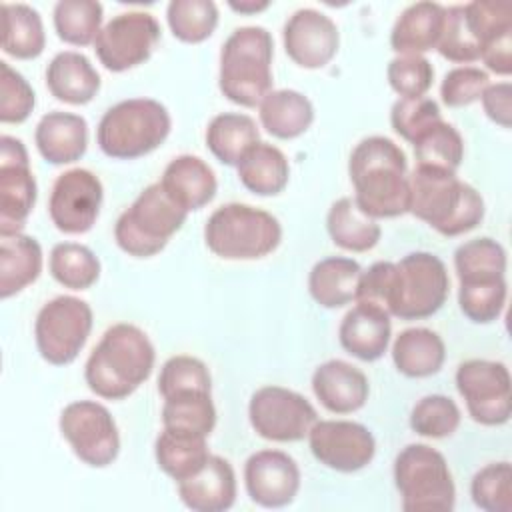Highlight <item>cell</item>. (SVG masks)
<instances>
[{"mask_svg":"<svg viewBox=\"0 0 512 512\" xmlns=\"http://www.w3.org/2000/svg\"><path fill=\"white\" fill-rule=\"evenodd\" d=\"M404 150L386 136L362 138L348 160L354 202L370 218H396L408 212L410 184Z\"/></svg>","mask_w":512,"mask_h":512,"instance_id":"cell-1","label":"cell"},{"mask_svg":"<svg viewBox=\"0 0 512 512\" xmlns=\"http://www.w3.org/2000/svg\"><path fill=\"white\" fill-rule=\"evenodd\" d=\"M156 360L148 334L134 324H112L90 352L84 378L88 388L106 400H124L152 374Z\"/></svg>","mask_w":512,"mask_h":512,"instance_id":"cell-2","label":"cell"},{"mask_svg":"<svg viewBox=\"0 0 512 512\" xmlns=\"http://www.w3.org/2000/svg\"><path fill=\"white\" fill-rule=\"evenodd\" d=\"M408 212L430 224L442 236H460L474 230L484 218L480 192L462 182L456 172L416 166L408 176Z\"/></svg>","mask_w":512,"mask_h":512,"instance_id":"cell-3","label":"cell"},{"mask_svg":"<svg viewBox=\"0 0 512 512\" xmlns=\"http://www.w3.org/2000/svg\"><path fill=\"white\" fill-rule=\"evenodd\" d=\"M274 40L264 26H240L220 50L218 88L234 104L254 108L272 90Z\"/></svg>","mask_w":512,"mask_h":512,"instance_id":"cell-4","label":"cell"},{"mask_svg":"<svg viewBox=\"0 0 512 512\" xmlns=\"http://www.w3.org/2000/svg\"><path fill=\"white\" fill-rule=\"evenodd\" d=\"M172 128L164 104L154 98H128L110 106L96 128L98 148L116 160H134L154 152Z\"/></svg>","mask_w":512,"mask_h":512,"instance_id":"cell-5","label":"cell"},{"mask_svg":"<svg viewBox=\"0 0 512 512\" xmlns=\"http://www.w3.org/2000/svg\"><path fill=\"white\" fill-rule=\"evenodd\" d=\"M282 226L270 212L230 202L218 206L206 220L204 242L224 260H258L278 248Z\"/></svg>","mask_w":512,"mask_h":512,"instance_id":"cell-6","label":"cell"},{"mask_svg":"<svg viewBox=\"0 0 512 512\" xmlns=\"http://www.w3.org/2000/svg\"><path fill=\"white\" fill-rule=\"evenodd\" d=\"M186 216L188 212L166 194L162 184L154 182L118 216L114 240L122 252L134 258H150L166 248Z\"/></svg>","mask_w":512,"mask_h":512,"instance_id":"cell-7","label":"cell"},{"mask_svg":"<svg viewBox=\"0 0 512 512\" xmlns=\"http://www.w3.org/2000/svg\"><path fill=\"white\" fill-rule=\"evenodd\" d=\"M394 484L404 512H450L456 486L442 452L428 444H408L394 460Z\"/></svg>","mask_w":512,"mask_h":512,"instance_id":"cell-8","label":"cell"},{"mask_svg":"<svg viewBox=\"0 0 512 512\" xmlns=\"http://www.w3.org/2000/svg\"><path fill=\"white\" fill-rule=\"evenodd\" d=\"M448 292L446 264L432 252H410L396 262L386 310L400 320H422L444 306Z\"/></svg>","mask_w":512,"mask_h":512,"instance_id":"cell-9","label":"cell"},{"mask_svg":"<svg viewBox=\"0 0 512 512\" xmlns=\"http://www.w3.org/2000/svg\"><path fill=\"white\" fill-rule=\"evenodd\" d=\"M92 330V308L76 296H56L36 314L34 340L40 356L54 366L76 360Z\"/></svg>","mask_w":512,"mask_h":512,"instance_id":"cell-10","label":"cell"},{"mask_svg":"<svg viewBox=\"0 0 512 512\" xmlns=\"http://www.w3.org/2000/svg\"><path fill=\"white\" fill-rule=\"evenodd\" d=\"M72 452L92 468L112 464L120 452L118 426L106 406L94 400H76L64 406L58 420Z\"/></svg>","mask_w":512,"mask_h":512,"instance_id":"cell-11","label":"cell"},{"mask_svg":"<svg viewBox=\"0 0 512 512\" xmlns=\"http://www.w3.org/2000/svg\"><path fill=\"white\" fill-rule=\"evenodd\" d=\"M160 36L162 28L150 12L130 10L116 14L102 26L94 52L106 70L126 72L152 56Z\"/></svg>","mask_w":512,"mask_h":512,"instance_id":"cell-12","label":"cell"},{"mask_svg":"<svg viewBox=\"0 0 512 512\" xmlns=\"http://www.w3.org/2000/svg\"><path fill=\"white\" fill-rule=\"evenodd\" d=\"M248 418L264 440L298 442L308 438L318 414L302 394L282 386H262L248 402Z\"/></svg>","mask_w":512,"mask_h":512,"instance_id":"cell-13","label":"cell"},{"mask_svg":"<svg viewBox=\"0 0 512 512\" xmlns=\"http://www.w3.org/2000/svg\"><path fill=\"white\" fill-rule=\"evenodd\" d=\"M456 388L470 418L484 426L510 420V372L504 362L472 358L456 368Z\"/></svg>","mask_w":512,"mask_h":512,"instance_id":"cell-14","label":"cell"},{"mask_svg":"<svg viewBox=\"0 0 512 512\" xmlns=\"http://www.w3.org/2000/svg\"><path fill=\"white\" fill-rule=\"evenodd\" d=\"M36 194L24 142L4 134L0 138V236L20 234L36 204Z\"/></svg>","mask_w":512,"mask_h":512,"instance_id":"cell-15","label":"cell"},{"mask_svg":"<svg viewBox=\"0 0 512 512\" xmlns=\"http://www.w3.org/2000/svg\"><path fill=\"white\" fill-rule=\"evenodd\" d=\"M104 188L100 178L86 168L62 172L50 192L48 214L64 234H84L98 220Z\"/></svg>","mask_w":512,"mask_h":512,"instance_id":"cell-16","label":"cell"},{"mask_svg":"<svg viewBox=\"0 0 512 512\" xmlns=\"http://www.w3.org/2000/svg\"><path fill=\"white\" fill-rule=\"evenodd\" d=\"M312 456L330 470L356 472L376 454L372 432L352 420H316L308 432Z\"/></svg>","mask_w":512,"mask_h":512,"instance_id":"cell-17","label":"cell"},{"mask_svg":"<svg viewBox=\"0 0 512 512\" xmlns=\"http://www.w3.org/2000/svg\"><path fill=\"white\" fill-rule=\"evenodd\" d=\"M284 50L302 68H324L338 52L340 34L336 22L320 10L300 8L284 22Z\"/></svg>","mask_w":512,"mask_h":512,"instance_id":"cell-18","label":"cell"},{"mask_svg":"<svg viewBox=\"0 0 512 512\" xmlns=\"http://www.w3.org/2000/svg\"><path fill=\"white\" fill-rule=\"evenodd\" d=\"M244 484L250 500L258 506L282 508L300 490V468L282 450H258L244 464Z\"/></svg>","mask_w":512,"mask_h":512,"instance_id":"cell-19","label":"cell"},{"mask_svg":"<svg viewBox=\"0 0 512 512\" xmlns=\"http://www.w3.org/2000/svg\"><path fill=\"white\" fill-rule=\"evenodd\" d=\"M392 336L390 314L376 304L356 302L338 328L340 346L358 360L374 362L384 356Z\"/></svg>","mask_w":512,"mask_h":512,"instance_id":"cell-20","label":"cell"},{"mask_svg":"<svg viewBox=\"0 0 512 512\" xmlns=\"http://www.w3.org/2000/svg\"><path fill=\"white\" fill-rule=\"evenodd\" d=\"M312 390L320 404L334 414L360 410L370 394L366 374L346 360H326L312 374Z\"/></svg>","mask_w":512,"mask_h":512,"instance_id":"cell-21","label":"cell"},{"mask_svg":"<svg viewBox=\"0 0 512 512\" xmlns=\"http://www.w3.org/2000/svg\"><path fill=\"white\" fill-rule=\"evenodd\" d=\"M176 484L182 504L194 512H224L236 502L234 468L216 454H210L200 472Z\"/></svg>","mask_w":512,"mask_h":512,"instance_id":"cell-22","label":"cell"},{"mask_svg":"<svg viewBox=\"0 0 512 512\" xmlns=\"http://www.w3.org/2000/svg\"><path fill=\"white\" fill-rule=\"evenodd\" d=\"M34 142L48 164H72L86 154L88 122L80 114L48 112L36 124Z\"/></svg>","mask_w":512,"mask_h":512,"instance_id":"cell-23","label":"cell"},{"mask_svg":"<svg viewBox=\"0 0 512 512\" xmlns=\"http://www.w3.org/2000/svg\"><path fill=\"white\" fill-rule=\"evenodd\" d=\"M166 194L186 212L204 208L216 196V174L198 156L180 154L172 158L160 178Z\"/></svg>","mask_w":512,"mask_h":512,"instance_id":"cell-24","label":"cell"},{"mask_svg":"<svg viewBox=\"0 0 512 512\" xmlns=\"http://www.w3.org/2000/svg\"><path fill=\"white\" fill-rule=\"evenodd\" d=\"M46 86L56 100L82 106L98 94L100 74L82 52L64 50L46 66Z\"/></svg>","mask_w":512,"mask_h":512,"instance_id":"cell-25","label":"cell"},{"mask_svg":"<svg viewBox=\"0 0 512 512\" xmlns=\"http://www.w3.org/2000/svg\"><path fill=\"white\" fill-rule=\"evenodd\" d=\"M444 8L438 2L422 0L406 6L396 18L390 32V46L398 54H424L436 48L442 24Z\"/></svg>","mask_w":512,"mask_h":512,"instance_id":"cell-26","label":"cell"},{"mask_svg":"<svg viewBox=\"0 0 512 512\" xmlns=\"http://www.w3.org/2000/svg\"><path fill=\"white\" fill-rule=\"evenodd\" d=\"M208 436L164 426L154 442V456L158 466L176 482H182L202 470L210 458Z\"/></svg>","mask_w":512,"mask_h":512,"instance_id":"cell-27","label":"cell"},{"mask_svg":"<svg viewBox=\"0 0 512 512\" xmlns=\"http://www.w3.org/2000/svg\"><path fill=\"white\" fill-rule=\"evenodd\" d=\"M362 268L346 256H328L318 260L308 274V292L324 308H342L356 300Z\"/></svg>","mask_w":512,"mask_h":512,"instance_id":"cell-28","label":"cell"},{"mask_svg":"<svg viewBox=\"0 0 512 512\" xmlns=\"http://www.w3.org/2000/svg\"><path fill=\"white\" fill-rule=\"evenodd\" d=\"M238 178L246 190L256 196L280 194L290 178L286 154L268 142L258 140L252 144L236 164Z\"/></svg>","mask_w":512,"mask_h":512,"instance_id":"cell-29","label":"cell"},{"mask_svg":"<svg viewBox=\"0 0 512 512\" xmlns=\"http://www.w3.org/2000/svg\"><path fill=\"white\" fill-rule=\"evenodd\" d=\"M258 116L268 134L280 140H292L310 128L314 106L298 90H270L258 104Z\"/></svg>","mask_w":512,"mask_h":512,"instance_id":"cell-30","label":"cell"},{"mask_svg":"<svg viewBox=\"0 0 512 512\" xmlns=\"http://www.w3.org/2000/svg\"><path fill=\"white\" fill-rule=\"evenodd\" d=\"M392 360L404 376L426 378L442 368L446 360V346L430 328H406L392 344Z\"/></svg>","mask_w":512,"mask_h":512,"instance_id":"cell-31","label":"cell"},{"mask_svg":"<svg viewBox=\"0 0 512 512\" xmlns=\"http://www.w3.org/2000/svg\"><path fill=\"white\" fill-rule=\"evenodd\" d=\"M0 238V296L6 300L40 276L42 248L36 238L22 232Z\"/></svg>","mask_w":512,"mask_h":512,"instance_id":"cell-32","label":"cell"},{"mask_svg":"<svg viewBox=\"0 0 512 512\" xmlns=\"http://www.w3.org/2000/svg\"><path fill=\"white\" fill-rule=\"evenodd\" d=\"M326 230L336 246L350 252L372 250L382 236L380 224L364 214L350 196L332 202L326 214Z\"/></svg>","mask_w":512,"mask_h":512,"instance_id":"cell-33","label":"cell"},{"mask_svg":"<svg viewBox=\"0 0 512 512\" xmlns=\"http://www.w3.org/2000/svg\"><path fill=\"white\" fill-rule=\"evenodd\" d=\"M42 16L28 4H2V50L18 60H32L44 52Z\"/></svg>","mask_w":512,"mask_h":512,"instance_id":"cell-34","label":"cell"},{"mask_svg":"<svg viewBox=\"0 0 512 512\" xmlns=\"http://www.w3.org/2000/svg\"><path fill=\"white\" fill-rule=\"evenodd\" d=\"M260 140V130L252 116L242 112L216 114L206 128L208 150L226 166H236L242 154Z\"/></svg>","mask_w":512,"mask_h":512,"instance_id":"cell-35","label":"cell"},{"mask_svg":"<svg viewBox=\"0 0 512 512\" xmlns=\"http://www.w3.org/2000/svg\"><path fill=\"white\" fill-rule=\"evenodd\" d=\"M102 16L104 8L96 0H60L52 10L58 38L80 48L96 42L102 30Z\"/></svg>","mask_w":512,"mask_h":512,"instance_id":"cell-36","label":"cell"},{"mask_svg":"<svg viewBox=\"0 0 512 512\" xmlns=\"http://www.w3.org/2000/svg\"><path fill=\"white\" fill-rule=\"evenodd\" d=\"M506 250L490 236H480L462 242L454 252V268L460 282L504 278Z\"/></svg>","mask_w":512,"mask_h":512,"instance_id":"cell-37","label":"cell"},{"mask_svg":"<svg viewBox=\"0 0 512 512\" xmlns=\"http://www.w3.org/2000/svg\"><path fill=\"white\" fill-rule=\"evenodd\" d=\"M48 270L52 278L70 290H86L100 276L98 256L84 244L58 242L50 250Z\"/></svg>","mask_w":512,"mask_h":512,"instance_id":"cell-38","label":"cell"},{"mask_svg":"<svg viewBox=\"0 0 512 512\" xmlns=\"http://www.w3.org/2000/svg\"><path fill=\"white\" fill-rule=\"evenodd\" d=\"M412 146L416 166L456 172L464 160V140L460 132L444 120L424 130Z\"/></svg>","mask_w":512,"mask_h":512,"instance_id":"cell-39","label":"cell"},{"mask_svg":"<svg viewBox=\"0 0 512 512\" xmlns=\"http://www.w3.org/2000/svg\"><path fill=\"white\" fill-rule=\"evenodd\" d=\"M162 424L210 436L216 426L212 392H180L164 398Z\"/></svg>","mask_w":512,"mask_h":512,"instance_id":"cell-40","label":"cell"},{"mask_svg":"<svg viewBox=\"0 0 512 512\" xmlns=\"http://www.w3.org/2000/svg\"><path fill=\"white\" fill-rule=\"evenodd\" d=\"M166 20L174 38L198 44L212 36L218 24V6L212 0H172L166 8Z\"/></svg>","mask_w":512,"mask_h":512,"instance_id":"cell-41","label":"cell"},{"mask_svg":"<svg viewBox=\"0 0 512 512\" xmlns=\"http://www.w3.org/2000/svg\"><path fill=\"white\" fill-rule=\"evenodd\" d=\"M506 294V278L460 282L458 304L468 320L476 324H490L502 314Z\"/></svg>","mask_w":512,"mask_h":512,"instance_id":"cell-42","label":"cell"},{"mask_svg":"<svg viewBox=\"0 0 512 512\" xmlns=\"http://www.w3.org/2000/svg\"><path fill=\"white\" fill-rule=\"evenodd\" d=\"M458 404L444 394H428L420 398L410 412V428L426 438H446L460 426Z\"/></svg>","mask_w":512,"mask_h":512,"instance_id":"cell-43","label":"cell"},{"mask_svg":"<svg viewBox=\"0 0 512 512\" xmlns=\"http://www.w3.org/2000/svg\"><path fill=\"white\" fill-rule=\"evenodd\" d=\"M474 504L486 512H510L512 508V466L510 462H490L480 468L472 482Z\"/></svg>","mask_w":512,"mask_h":512,"instance_id":"cell-44","label":"cell"},{"mask_svg":"<svg viewBox=\"0 0 512 512\" xmlns=\"http://www.w3.org/2000/svg\"><path fill=\"white\" fill-rule=\"evenodd\" d=\"M158 392L162 398L180 392H212L210 370L200 358L188 354L172 356L160 368Z\"/></svg>","mask_w":512,"mask_h":512,"instance_id":"cell-45","label":"cell"},{"mask_svg":"<svg viewBox=\"0 0 512 512\" xmlns=\"http://www.w3.org/2000/svg\"><path fill=\"white\" fill-rule=\"evenodd\" d=\"M440 56L450 62L468 64L480 60V44L474 40L464 18V4L444 8V24L436 44Z\"/></svg>","mask_w":512,"mask_h":512,"instance_id":"cell-46","label":"cell"},{"mask_svg":"<svg viewBox=\"0 0 512 512\" xmlns=\"http://www.w3.org/2000/svg\"><path fill=\"white\" fill-rule=\"evenodd\" d=\"M464 18L474 40L488 44L490 40L512 32V4L508 0H474L464 4Z\"/></svg>","mask_w":512,"mask_h":512,"instance_id":"cell-47","label":"cell"},{"mask_svg":"<svg viewBox=\"0 0 512 512\" xmlns=\"http://www.w3.org/2000/svg\"><path fill=\"white\" fill-rule=\"evenodd\" d=\"M386 78L400 98L426 96L434 80L432 62L420 54H398L388 62Z\"/></svg>","mask_w":512,"mask_h":512,"instance_id":"cell-48","label":"cell"},{"mask_svg":"<svg viewBox=\"0 0 512 512\" xmlns=\"http://www.w3.org/2000/svg\"><path fill=\"white\" fill-rule=\"evenodd\" d=\"M442 120V112L436 100L428 96L398 98L390 110L392 130L406 142H414L424 130Z\"/></svg>","mask_w":512,"mask_h":512,"instance_id":"cell-49","label":"cell"},{"mask_svg":"<svg viewBox=\"0 0 512 512\" xmlns=\"http://www.w3.org/2000/svg\"><path fill=\"white\" fill-rule=\"evenodd\" d=\"M0 122L22 124L36 106V96L28 80L8 62H0Z\"/></svg>","mask_w":512,"mask_h":512,"instance_id":"cell-50","label":"cell"},{"mask_svg":"<svg viewBox=\"0 0 512 512\" xmlns=\"http://www.w3.org/2000/svg\"><path fill=\"white\" fill-rule=\"evenodd\" d=\"M488 84L490 76L486 70L476 66H456L444 74L440 96L448 108H462L480 100Z\"/></svg>","mask_w":512,"mask_h":512,"instance_id":"cell-51","label":"cell"},{"mask_svg":"<svg viewBox=\"0 0 512 512\" xmlns=\"http://www.w3.org/2000/svg\"><path fill=\"white\" fill-rule=\"evenodd\" d=\"M394 274H396V262H388V260L374 262L372 266L362 270L358 280V290H356V302L376 304L386 310Z\"/></svg>","mask_w":512,"mask_h":512,"instance_id":"cell-52","label":"cell"},{"mask_svg":"<svg viewBox=\"0 0 512 512\" xmlns=\"http://www.w3.org/2000/svg\"><path fill=\"white\" fill-rule=\"evenodd\" d=\"M486 116L502 128L512 126V84L496 82L488 84L480 96Z\"/></svg>","mask_w":512,"mask_h":512,"instance_id":"cell-53","label":"cell"},{"mask_svg":"<svg viewBox=\"0 0 512 512\" xmlns=\"http://www.w3.org/2000/svg\"><path fill=\"white\" fill-rule=\"evenodd\" d=\"M480 60L486 68L500 76L512 74V32H506L480 48Z\"/></svg>","mask_w":512,"mask_h":512,"instance_id":"cell-54","label":"cell"},{"mask_svg":"<svg viewBox=\"0 0 512 512\" xmlns=\"http://www.w3.org/2000/svg\"><path fill=\"white\" fill-rule=\"evenodd\" d=\"M228 6L240 14H256V12L266 10L270 6V2H228Z\"/></svg>","mask_w":512,"mask_h":512,"instance_id":"cell-55","label":"cell"}]
</instances>
